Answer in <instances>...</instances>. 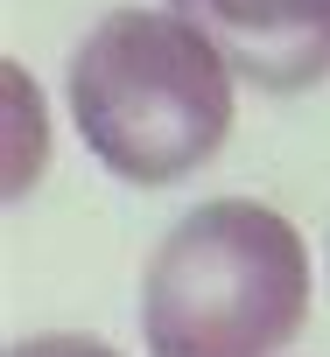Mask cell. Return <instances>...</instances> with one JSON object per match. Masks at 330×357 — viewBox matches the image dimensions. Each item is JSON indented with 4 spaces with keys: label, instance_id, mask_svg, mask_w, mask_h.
Masks as SVG:
<instances>
[{
    "label": "cell",
    "instance_id": "cell-2",
    "mask_svg": "<svg viewBox=\"0 0 330 357\" xmlns=\"http://www.w3.org/2000/svg\"><path fill=\"white\" fill-rule=\"evenodd\" d=\"M309 315V245L302 231L253 204H197L141 273L148 357H274Z\"/></svg>",
    "mask_w": 330,
    "mask_h": 357
},
{
    "label": "cell",
    "instance_id": "cell-1",
    "mask_svg": "<svg viewBox=\"0 0 330 357\" xmlns=\"http://www.w3.org/2000/svg\"><path fill=\"white\" fill-rule=\"evenodd\" d=\"M232 63L176 8H113L71 56V119L134 190L197 175L232 133Z\"/></svg>",
    "mask_w": 330,
    "mask_h": 357
},
{
    "label": "cell",
    "instance_id": "cell-4",
    "mask_svg": "<svg viewBox=\"0 0 330 357\" xmlns=\"http://www.w3.org/2000/svg\"><path fill=\"white\" fill-rule=\"evenodd\" d=\"M8 357H120L113 343H92V336H64V329H50V336H22V343H8Z\"/></svg>",
    "mask_w": 330,
    "mask_h": 357
},
{
    "label": "cell",
    "instance_id": "cell-3",
    "mask_svg": "<svg viewBox=\"0 0 330 357\" xmlns=\"http://www.w3.org/2000/svg\"><path fill=\"white\" fill-rule=\"evenodd\" d=\"M176 15H190L239 84L295 98L330 77V0H169Z\"/></svg>",
    "mask_w": 330,
    "mask_h": 357
}]
</instances>
